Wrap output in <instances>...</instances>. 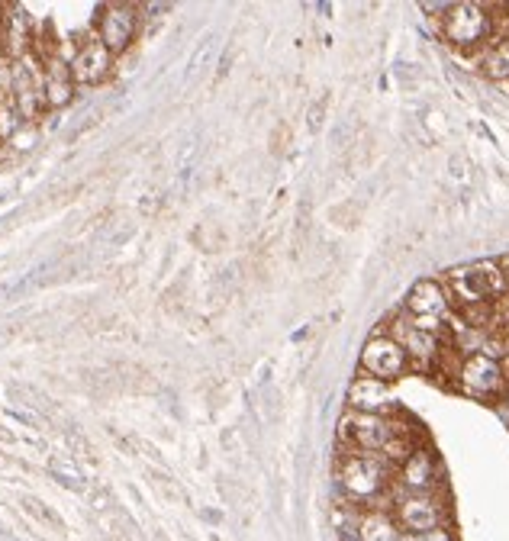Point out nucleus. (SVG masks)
Listing matches in <instances>:
<instances>
[{"mask_svg": "<svg viewBox=\"0 0 509 541\" xmlns=\"http://www.w3.org/2000/svg\"><path fill=\"white\" fill-rule=\"evenodd\" d=\"M397 477V467L377 451L345 448L339 458V487L352 503H377L390 490Z\"/></svg>", "mask_w": 509, "mask_h": 541, "instance_id": "1", "label": "nucleus"}, {"mask_svg": "<svg viewBox=\"0 0 509 541\" xmlns=\"http://www.w3.org/2000/svg\"><path fill=\"white\" fill-rule=\"evenodd\" d=\"M448 297L458 303L461 310H474V306H493L497 300L506 297V274L493 261H477V265H464L448 271L445 277Z\"/></svg>", "mask_w": 509, "mask_h": 541, "instance_id": "2", "label": "nucleus"}, {"mask_svg": "<svg viewBox=\"0 0 509 541\" xmlns=\"http://www.w3.org/2000/svg\"><path fill=\"white\" fill-rule=\"evenodd\" d=\"M439 23H442V39L448 46L464 49V52H481L487 42L497 36L490 7L471 4V0H464V4H448Z\"/></svg>", "mask_w": 509, "mask_h": 541, "instance_id": "3", "label": "nucleus"}, {"mask_svg": "<svg viewBox=\"0 0 509 541\" xmlns=\"http://www.w3.org/2000/svg\"><path fill=\"white\" fill-rule=\"evenodd\" d=\"M452 377H455V387L461 393H468V397H477V400H497V397H503V390H506L503 361L490 358L484 352L458 355Z\"/></svg>", "mask_w": 509, "mask_h": 541, "instance_id": "4", "label": "nucleus"}, {"mask_svg": "<svg viewBox=\"0 0 509 541\" xmlns=\"http://www.w3.org/2000/svg\"><path fill=\"white\" fill-rule=\"evenodd\" d=\"M400 432V422L394 416H371V413H348L339 422V438L345 442V448L355 451H381L390 445V438Z\"/></svg>", "mask_w": 509, "mask_h": 541, "instance_id": "5", "label": "nucleus"}, {"mask_svg": "<svg viewBox=\"0 0 509 541\" xmlns=\"http://www.w3.org/2000/svg\"><path fill=\"white\" fill-rule=\"evenodd\" d=\"M358 368H361V374L394 384V380L403 377L406 371L413 368V364H410V355L403 352V345L394 339V335L381 332V335H371V339L365 342V348H361Z\"/></svg>", "mask_w": 509, "mask_h": 541, "instance_id": "6", "label": "nucleus"}, {"mask_svg": "<svg viewBox=\"0 0 509 541\" xmlns=\"http://www.w3.org/2000/svg\"><path fill=\"white\" fill-rule=\"evenodd\" d=\"M390 335L403 345V352L410 355V364H416V368H432V364H439L448 352H452V339L419 329L406 313L394 323Z\"/></svg>", "mask_w": 509, "mask_h": 541, "instance_id": "7", "label": "nucleus"}, {"mask_svg": "<svg viewBox=\"0 0 509 541\" xmlns=\"http://www.w3.org/2000/svg\"><path fill=\"white\" fill-rule=\"evenodd\" d=\"M139 7L133 4H107L100 10V20H97V39L113 55H123L133 49V42L139 36Z\"/></svg>", "mask_w": 509, "mask_h": 541, "instance_id": "8", "label": "nucleus"}, {"mask_svg": "<svg viewBox=\"0 0 509 541\" xmlns=\"http://www.w3.org/2000/svg\"><path fill=\"white\" fill-rule=\"evenodd\" d=\"M394 519L403 532H432L445 525V506L435 493H406L394 500Z\"/></svg>", "mask_w": 509, "mask_h": 541, "instance_id": "9", "label": "nucleus"}, {"mask_svg": "<svg viewBox=\"0 0 509 541\" xmlns=\"http://www.w3.org/2000/svg\"><path fill=\"white\" fill-rule=\"evenodd\" d=\"M348 409L352 413H371V416H394L397 413V393H394V384H387V380H377V377H368L361 374L348 384Z\"/></svg>", "mask_w": 509, "mask_h": 541, "instance_id": "10", "label": "nucleus"}, {"mask_svg": "<svg viewBox=\"0 0 509 541\" xmlns=\"http://www.w3.org/2000/svg\"><path fill=\"white\" fill-rule=\"evenodd\" d=\"M452 297H448V287L445 281H432V277H423L416 281L413 290L406 294V316L413 319H442L448 323L452 319Z\"/></svg>", "mask_w": 509, "mask_h": 541, "instance_id": "11", "label": "nucleus"}, {"mask_svg": "<svg viewBox=\"0 0 509 541\" xmlns=\"http://www.w3.org/2000/svg\"><path fill=\"white\" fill-rule=\"evenodd\" d=\"M113 52L100 42L97 36H91L87 42H81L78 52L71 55V78H75V84H100V81H107L110 78V71H113Z\"/></svg>", "mask_w": 509, "mask_h": 541, "instance_id": "12", "label": "nucleus"}, {"mask_svg": "<svg viewBox=\"0 0 509 541\" xmlns=\"http://www.w3.org/2000/svg\"><path fill=\"white\" fill-rule=\"evenodd\" d=\"M394 484H400V490H403L400 496H406V493H435V487H439V461H435V455L429 448L419 445L413 455L397 467Z\"/></svg>", "mask_w": 509, "mask_h": 541, "instance_id": "13", "label": "nucleus"}, {"mask_svg": "<svg viewBox=\"0 0 509 541\" xmlns=\"http://www.w3.org/2000/svg\"><path fill=\"white\" fill-rule=\"evenodd\" d=\"M42 65H46V107H65L75 94V78H71L68 62H62L58 55H46Z\"/></svg>", "mask_w": 509, "mask_h": 541, "instance_id": "14", "label": "nucleus"}, {"mask_svg": "<svg viewBox=\"0 0 509 541\" xmlns=\"http://www.w3.org/2000/svg\"><path fill=\"white\" fill-rule=\"evenodd\" d=\"M403 529L387 509H368L358 516V538L361 541H400Z\"/></svg>", "mask_w": 509, "mask_h": 541, "instance_id": "15", "label": "nucleus"}, {"mask_svg": "<svg viewBox=\"0 0 509 541\" xmlns=\"http://www.w3.org/2000/svg\"><path fill=\"white\" fill-rule=\"evenodd\" d=\"M477 65L493 81H509V36H493L481 49Z\"/></svg>", "mask_w": 509, "mask_h": 541, "instance_id": "16", "label": "nucleus"}, {"mask_svg": "<svg viewBox=\"0 0 509 541\" xmlns=\"http://www.w3.org/2000/svg\"><path fill=\"white\" fill-rule=\"evenodd\" d=\"M23 126H26V120L17 107V100H13L10 91H4L0 94V139H13Z\"/></svg>", "mask_w": 509, "mask_h": 541, "instance_id": "17", "label": "nucleus"}, {"mask_svg": "<svg viewBox=\"0 0 509 541\" xmlns=\"http://www.w3.org/2000/svg\"><path fill=\"white\" fill-rule=\"evenodd\" d=\"M49 467H52V474H55V477H62V484H68V487H81V471H78L75 464H71V458L55 455V458L49 461Z\"/></svg>", "mask_w": 509, "mask_h": 541, "instance_id": "18", "label": "nucleus"}, {"mask_svg": "<svg viewBox=\"0 0 509 541\" xmlns=\"http://www.w3.org/2000/svg\"><path fill=\"white\" fill-rule=\"evenodd\" d=\"M10 91V58L7 52H0V94Z\"/></svg>", "mask_w": 509, "mask_h": 541, "instance_id": "19", "label": "nucleus"}, {"mask_svg": "<svg viewBox=\"0 0 509 541\" xmlns=\"http://www.w3.org/2000/svg\"><path fill=\"white\" fill-rule=\"evenodd\" d=\"M323 116H326V100H323V104H316V107L310 110V129H313V133H316L319 126H323Z\"/></svg>", "mask_w": 509, "mask_h": 541, "instance_id": "20", "label": "nucleus"}, {"mask_svg": "<svg viewBox=\"0 0 509 541\" xmlns=\"http://www.w3.org/2000/svg\"><path fill=\"white\" fill-rule=\"evenodd\" d=\"M210 55V42H203V46L197 49V55L191 58V71H197L200 65H203V58H207Z\"/></svg>", "mask_w": 509, "mask_h": 541, "instance_id": "21", "label": "nucleus"}, {"mask_svg": "<svg viewBox=\"0 0 509 541\" xmlns=\"http://www.w3.org/2000/svg\"><path fill=\"white\" fill-rule=\"evenodd\" d=\"M500 268H503V274H506V281H509V258H503V261H500Z\"/></svg>", "mask_w": 509, "mask_h": 541, "instance_id": "22", "label": "nucleus"}]
</instances>
